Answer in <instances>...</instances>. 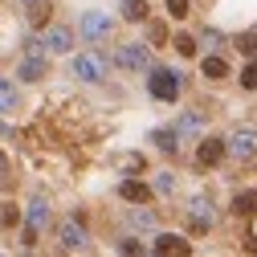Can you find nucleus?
Here are the masks:
<instances>
[{
  "label": "nucleus",
  "instance_id": "nucleus-21",
  "mask_svg": "<svg viewBox=\"0 0 257 257\" xmlns=\"http://www.w3.org/2000/svg\"><path fill=\"white\" fill-rule=\"evenodd\" d=\"M131 224H135V229H147V233H151V229H155V212L139 204V208H131Z\"/></svg>",
  "mask_w": 257,
  "mask_h": 257
},
{
  "label": "nucleus",
  "instance_id": "nucleus-2",
  "mask_svg": "<svg viewBox=\"0 0 257 257\" xmlns=\"http://www.w3.org/2000/svg\"><path fill=\"white\" fill-rule=\"evenodd\" d=\"M106 70H110V61L102 53H78L74 57V74L82 82H106Z\"/></svg>",
  "mask_w": 257,
  "mask_h": 257
},
{
  "label": "nucleus",
  "instance_id": "nucleus-8",
  "mask_svg": "<svg viewBox=\"0 0 257 257\" xmlns=\"http://www.w3.org/2000/svg\"><path fill=\"white\" fill-rule=\"evenodd\" d=\"M45 53H25V61H21V70H17V78L21 82H41L45 78Z\"/></svg>",
  "mask_w": 257,
  "mask_h": 257
},
{
  "label": "nucleus",
  "instance_id": "nucleus-22",
  "mask_svg": "<svg viewBox=\"0 0 257 257\" xmlns=\"http://www.w3.org/2000/svg\"><path fill=\"white\" fill-rule=\"evenodd\" d=\"M9 110H17V90L0 78V114H9Z\"/></svg>",
  "mask_w": 257,
  "mask_h": 257
},
{
  "label": "nucleus",
  "instance_id": "nucleus-6",
  "mask_svg": "<svg viewBox=\"0 0 257 257\" xmlns=\"http://www.w3.org/2000/svg\"><path fill=\"white\" fill-rule=\"evenodd\" d=\"M188 220H192V233H208L212 229V204H208V196H196L188 204Z\"/></svg>",
  "mask_w": 257,
  "mask_h": 257
},
{
  "label": "nucleus",
  "instance_id": "nucleus-26",
  "mask_svg": "<svg viewBox=\"0 0 257 257\" xmlns=\"http://www.w3.org/2000/svg\"><path fill=\"white\" fill-rule=\"evenodd\" d=\"M241 86H245V90H257V57L245 66V74H241Z\"/></svg>",
  "mask_w": 257,
  "mask_h": 257
},
{
  "label": "nucleus",
  "instance_id": "nucleus-32",
  "mask_svg": "<svg viewBox=\"0 0 257 257\" xmlns=\"http://www.w3.org/2000/svg\"><path fill=\"white\" fill-rule=\"evenodd\" d=\"M204 41H208L212 49H220V33H216V29H208V33H204Z\"/></svg>",
  "mask_w": 257,
  "mask_h": 257
},
{
  "label": "nucleus",
  "instance_id": "nucleus-17",
  "mask_svg": "<svg viewBox=\"0 0 257 257\" xmlns=\"http://www.w3.org/2000/svg\"><path fill=\"white\" fill-rule=\"evenodd\" d=\"M122 17L131 21V25L147 21V0H122Z\"/></svg>",
  "mask_w": 257,
  "mask_h": 257
},
{
  "label": "nucleus",
  "instance_id": "nucleus-18",
  "mask_svg": "<svg viewBox=\"0 0 257 257\" xmlns=\"http://www.w3.org/2000/svg\"><path fill=\"white\" fill-rule=\"evenodd\" d=\"M21 224V208L13 200H0V229H17Z\"/></svg>",
  "mask_w": 257,
  "mask_h": 257
},
{
  "label": "nucleus",
  "instance_id": "nucleus-16",
  "mask_svg": "<svg viewBox=\"0 0 257 257\" xmlns=\"http://www.w3.org/2000/svg\"><path fill=\"white\" fill-rule=\"evenodd\" d=\"M49 13H53L49 0H29V21H33L37 29H41V25H49Z\"/></svg>",
  "mask_w": 257,
  "mask_h": 257
},
{
  "label": "nucleus",
  "instance_id": "nucleus-7",
  "mask_svg": "<svg viewBox=\"0 0 257 257\" xmlns=\"http://www.w3.org/2000/svg\"><path fill=\"white\" fill-rule=\"evenodd\" d=\"M41 41H45V53H70V49H74V29H66V25H53Z\"/></svg>",
  "mask_w": 257,
  "mask_h": 257
},
{
  "label": "nucleus",
  "instance_id": "nucleus-25",
  "mask_svg": "<svg viewBox=\"0 0 257 257\" xmlns=\"http://www.w3.org/2000/svg\"><path fill=\"white\" fill-rule=\"evenodd\" d=\"M147 37H151V45H164V41H168V29L159 25V21H151V25H147Z\"/></svg>",
  "mask_w": 257,
  "mask_h": 257
},
{
  "label": "nucleus",
  "instance_id": "nucleus-3",
  "mask_svg": "<svg viewBox=\"0 0 257 257\" xmlns=\"http://www.w3.org/2000/svg\"><path fill=\"white\" fill-rule=\"evenodd\" d=\"M57 245L66 249V253L86 249V224H82V216H66V220L57 224Z\"/></svg>",
  "mask_w": 257,
  "mask_h": 257
},
{
  "label": "nucleus",
  "instance_id": "nucleus-14",
  "mask_svg": "<svg viewBox=\"0 0 257 257\" xmlns=\"http://www.w3.org/2000/svg\"><path fill=\"white\" fill-rule=\"evenodd\" d=\"M49 216H53V212H49V200H45V196H37L33 204H29V224H33L37 233H41L45 224H49Z\"/></svg>",
  "mask_w": 257,
  "mask_h": 257
},
{
  "label": "nucleus",
  "instance_id": "nucleus-28",
  "mask_svg": "<svg viewBox=\"0 0 257 257\" xmlns=\"http://www.w3.org/2000/svg\"><path fill=\"white\" fill-rule=\"evenodd\" d=\"M21 241H25V249H33V245H37V229H33V224H25V233H21Z\"/></svg>",
  "mask_w": 257,
  "mask_h": 257
},
{
  "label": "nucleus",
  "instance_id": "nucleus-23",
  "mask_svg": "<svg viewBox=\"0 0 257 257\" xmlns=\"http://www.w3.org/2000/svg\"><path fill=\"white\" fill-rule=\"evenodd\" d=\"M237 49H241L245 57H257V29H249V33L237 37Z\"/></svg>",
  "mask_w": 257,
  "mask_h": 257
},
{
  "label": "nucleus",
  "instance_id": "nucleus-24",
  "mask_svg": "<svg viewBox=\"0 0 257 257\" xmlns=\"http://www.w3.org/2000/svg\"><path fill=\"white\" fill-rule=\"evenodd\" d=\"M172 45H176V53H180V57H196V41H192L188 33H180Z\"/></svg>",
  "mask_w": 257,
  "mask_h": 257
},
{
  "label": "nucleus",
  "instance_id": "nucleus-4",
  "mask_svg": "<svg viewBox=\"0 0 257 257\" xmlns=\"http://www.w3.org/2000/svg\"><path fill=\"white\" fill-rule=\"evenodd\" d=\"M114 66H122V70L139 74V70H147V66H151V53H147V45H139V41H131V45H118V53H114Z\"/></svg>",
  "mask_w": 257,
  "mask_h": 257
},
{
  "label": "nucleus",
  "instance_id": "nucleus-5",
  "mask_svg": "<svg viewBox=\"0 0 257 257\" xmlns=\"http://www.w3.org/2000/svg\"><path fill=\"white\" fill-rule=\"evenodd\" d=\"M147 86H151V94L159 102H176L180 98V74H172V70H155L147 78Z\"/></svg>",
  "mask_w": 257,
  "mask_h": 257
},
{
  "label": "nucleus",
  "instance_id": "nucleus-13",
  "mask_svg": "<svg viewBox=\"0 0 257 257\" xmlns=\"http://www.w3.org/2000/svg\"><path fill=\"white\" fill-rule=\"evenodd\" d=\"M204 131V110H188L180 122H176V135L180 139H192V135H200Z\"/></svg>",
  "mask_w": 257,
  "mask_h": 257
},
{
  "label": "nucleus",
  "instance_id": "nucleus-19",
  "mask_svg": "<svg viewBox=\"0 0 257 257\" xmlns=\"http://www.w3.org/2000/svg\"><path fill=\"white\" fill-rule=\"evenodd\" d=\"M204 78H229V66H224V57H216V53L204 57Z\"/></svg>",
  "mask_w": 257,
  "mask_h": 257
},
{
  "label": "nucleus",
  "instance_id": "nucleus-29",
  "mask_svg": "<svg viewBox=\"0 0 257 257\" xmlns=\"http://www.w3.org/2000/svg\"><path fill=\"white\" fill-rule=\"evenodd\" d=\"M172 188H176V180H172V176H159V180H155V192H164V196H168Z\"/></svg>",
  "mask_w": 257,
  "mask_h": 257
},
{
  "label": "nucleus",
  "instance_id": "nucleus-9",
  "mask_svg": "<svg viewBox=\"0 0 257 257\" xmlns=\"http://www.w3.org/2000/svg\"><path fill=\"white\" fill-rule=\"evenodd\" d=\"M155 253H164V257H188L192 245H188L184 237H176V233H159V237H155Z\"/></svg>",
  "mask_w": 257,
  "mask_h": 257
},
{
  "label": "nucleus",
  "instance_id": "nucleus-10",
  "mask_svg": "<svg viewBox=\"0 0 257 257\" xmlns=\"http://www.w3.org/2000/svg\"><path fill=\"white\" fill-rule=\"evenodd\" d=\"M110 33V21L102 17V13H86L82 17V37H90V41H102Z\"/></svg>",
  "mask_w": 257,
  "mask_h": 257
},
{
  "label": "nucleus",
  "instance_id": "nucleus-34",
  "mask_svg": "<svg viewBox=\"0 0 257 257\" xmlns=\"http://www.w3.org/2000/svg\"><path fill=\"white\" fill-rule=\"evenodd\" d=\"M25 5H29V0H25Z\"/></svg>",
  "mask_w": 257,
  "mask_h": 257
},
{
  "label": "nucleus",
  "instance_id": "nucleus-30",
  "mask_svg": "<svg viewBox=\"0 0 257 257\" xmlns=\"http://www.w3.org/2000/svg\"><path fill=\"white\" fill-rule=\"evenodd\" d=\"M122 168H131V172H143V155H126V159H122Z\"/></svg>",
  "mask_w": 257,
  "mask_h": 257
},
{
  "label": "nucleus",
  "instance_id": "nucleus-27",
  "mask_svg": "<svg viewBox=\"0 0 257 257\" xmlns=\"http://www.w3.org/2000/svg\"><path fill=\"white\" fill-rule=\"evenodd\" d=\"M168 13L180 21V17H188V0H168Z\"/></svg>",
  "mask_w": 257,
  "mask_h": 257
},
{
  "label": "nucleus",
  "instance_id": "nucleus-33",
  "mask_svg": "<svg viewBox=\"0 0 257 257\" xmlns=\"http://www.w3.org/2000/svg\"><path fill=\"white\" fill-rule=\"evenodd\" d=\"M0 184H9V164H5V155H0Z\"/></svg>",
  "mask_w": 257,
  "mask_h": 257
},
{
  "label": "nucleus",
  "instance_id": "nucleus-20",
  "mask_svg": "<svg viewBox=\"0 0 257 257\" xmlns=\"http://www.w3.org/2000/svg\"><path fill=\"white\" fill-rule=\"evenodd\" d=\"M151 139H155V147H159V151H172V155H176V147H180V135H176V126H172V131H155Z\"/></svg>",
  "mask_w": 257,
  "mask_h": 257
},
{
  "label": "nucleus",
  "instance_id": "nucleus-15",
  "mask_svg": "<svg viewBox=\"0 0 257 257\" xmlns=\"http://www.w3.org/2000/svg\"><path fill=\"white\" fill-rule=\"evenodd\" d=\"M233 212L237 216H257V192H237L233 196Z\"/></svg>",
  "mask_w": 257,
  "mask_h": 257
},
{
  "label": "nucleus",
  "instance_id": "nucleus-11",
  "mask_svg": "<svg viewBox=\"0 0 257 257\" xmlns=\"http://www.w3.org/2000/svg\"><path fill=\"white\" fill-rule=\"evenodd\" d=\"M118 196H122L126 204H147V200H151V188H147L143 180H122V184H118Z\"/></svg>",
  "mask_w": 257,
  "mask_h": 257
},
{
  "label": "nucleus",
  "instance_id": "nucleus-1",
  "mask_svg": "<svg viewBox=\"0 0 257 257\" xmlns=\"http://www.w3.org/2000/svg\"><path fill=\"white\" fill-rule=\"evenodd\" d=\"M224 155H233L237 164H249V159H257V131H249V126L233 131L229 139H224Z\"/></svg>",
  "mask_w": 257,
  "mask_h": 257
},
{
  "label": "nucleus",
  "instance_id": "nucleus-12",
  "mask_svg": "<svg viewBox=\"0 0 257 257\" xmlns=\"http://www.w3.org/2000/svg\"><path fill=\"white\" fill-rule=\"evenodd\" d=\"M196 159H200L204 168L220 164V159H224V139H200V147H196Z\"/></svg>",
  "mask_w": 257,
  "mask_h": 257
},
{
  "label": "nucleus",
  "instance_id": "nucleus-31",
  "mask_svg": "<svg viewBox=\"0 0 257 257\" xmlns=\"http://www.w3.org/2000/svg\"><path fill=\"white\" fill-rule=\"evenodd\" d=\"M118 249H122V253H143V245H139V241H118Z\"/></svg>",
  "mask_w": 257,
  "mask_h": 257
}]
</instances>
